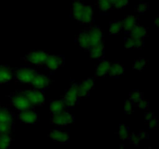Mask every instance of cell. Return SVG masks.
<instances>
[{"label": "cell", "instance_id": "cell-1", "mask_svg": "<svg viewBox=\"0 0 159 149\" xmlns=\"http://www.w3.org/2000/svg\"><path fill=\"white\" fill-rule=\"evenodd\" d=\"M71 15L72 17L82 24H89L93 21V10L91 6L85 5L77 0L73 2L71 6Z\"/></svg>", "mask_w": 159, "mask_h": 149}, {"label": "cell", "instance_id": "cell-2", "mask_svg": "<svg viewBox=\"0 0 159 149\" xmlns=\"http://www.w3.org/2000/svg\"><path fill=\"white\" fill-rule=\"evenodd\" d=\"M9 97H10L12 106L18 111L29 110L33 107L22 90L12 93Z\"/></svg>", "mask_w": 159, "mask_h": 149}, {"label": "cell", "instance_id": "cell-3", "mask_svg": "<svg viewBox=\"0 0 159 149\" xmlns=\"http://www.w3.org/2000/svg\"><path fill=\"white\" fill-rule=\"evenodd\" d=\"M49 54L48 51H30L24 56V57H23V60L30 65H36V66H43Z\"/></svg>", "mask_w": 159, "mask_h": 149}, {"label": "cell", "instance_id": "cell-4", "mask_svg": "<svg viewBox=\"0 0 159 149\" xmlns=\"http://www.w3.org/2000/svg\"><path fill=\"white\" fill-rule=\"evenodd\" d=\"M37 72V70L34 69L30 67L21 66L15 70V71L13 72V76L17 82L30 84L34 78V74Z\"/></svg>", "mask_w": 159, "mask_h": 149}, {"label": "cell", "instance_id": "cell-5", "mask_svg": "<svg viewBox=\"0 0 159 149\" xmlns=\"http://www.w3.org/2000/svg\"><path fill=\"white\" fill-rule=\"evenodd\" d=\"M25 96L32 106H43L45 102V96L43 91L37 88H30L23 91Z\"/></svg>", "mask_w": 159, "mask_h": 149}, {"label": "cell", "instance_id": "cell-6", "mask_svg": "<svg viewBox=\"0 0 159 149\" xmlns=\"http://www.w3.org/2000/svg\"><path fill=\"white\" fill-rule=\"evenodd\" d=\"M79 98L80 97L79 95V85L75 82L71 84L69 88L67 90L62 100L64 101L66 106L73 107L77 103Z\"/></svg>", "mask_w": 159, "mask_h": 149}, {"label": "cell", "instance_id": "cell-7", "mask_svg": "<svg viewBox=\"0 0 159 149\" xmlns=\"http://www.w3.org/2000/svg\"><path fill=\"white\" fill-rule=\"evenodd\" d=\"M74 116L69 113L68 110H63L60 113L52 114L51 116V123L55 125L60 126V127H65L68 124L74 122Z\"/></svg>", "mask_w": 159, "mask_h": 149}, {"label": "cell", "instance_id": "cell-8", "mask_svg": "<svg viewBox=\"0 0 159 149\" xmlns=\"http://www.w3.org/2000/svg\"><path fill=\"white\" fill-rule=\"evenodd\" d=\"M50 82H51V79H50L49 76L45 74L37 72L34 74V78L32 79L30 84L34 88L43 90L49 88Z\"/></svg>", "mask_w": 159, "mask_h": 149}, {"label": "cell", "instance_id": "cell-9", "mask_svg": "<svg viewBox=\"0 0 159 149\" xmlns=\"http://www.w3.org/2000/svg\"><path fill=\"white\" fill-rule=\"evenodd\" d=\"M65 64V57L62 55H51L47 58L44 66L47 69L51 71H55L62 67Z\"/></svg>", "mask_w": 159, "mask_h": 149}, {"label": "cell", "instance_id": "cell-10", "mask_svg": "<svg viewBox=\"0 0 159 149\" xmlns=\"http://www.w3.org/2000/svg\"><path fill=\"white\" fill-rule=\"evenodd\" d=\"M86 29L89 36L91 46L103 43V34H102V29L99 26H92Z\"/></svg>", "mask_w": 159, "mask_h": 149}, {"label": "cell", "instance_id": "cell-11", "mask_svg": "<svg viewBox=\"0 0 159 149\" xmlns=\"http://www.w3.org/2000/svg\"><path fill=\"white\" fill-rule=\"evenodd\" d=\"M17 117L21 122L28 124H35L39 120L38 114L31 109L20 111Z\"/></svg>", "mask_w": 159, "mask_h": 149}, {"label": "cell", "instance_id": "cell-12", "mask_svg": "<svg viewBox=\"0 0 159 149\" xmlns=\"http://www.w3.org/2000/svg\"><path fill=\"white\" fill-rule=\"evenodd\" d=\"M78 85H79V97H83L89 94V92L93 89L95 85V80L93 78H88L82 80V82Z\"/></svg>", "mask_w": 159, "mask_h": 149}, {"label": "cell", "instance_id": "cell-13", "mask_svg": "<svg viewBox=\"0 0 159 149\" xmlns=\"http://www.w3.org/2000/svg\"><path fill=\"white\" fill-rule=\"evenodd\" d=\"M50 137L54 142L59 144H65L69 141V133L66 131L60 130V129H54L50 133Z\"/></svg>", "mask_w": 159, "mask_h": 149}, {"label": "cell", "instance_id": "cell-14", "mask_svg": "<svg viewBox=\"0 0 159 149\" xmlns=\"http://www.w3.org/2000/svg\"><path fill=\"white\" fill-rule=\"evenodd\" d=\"M13 70L8 65H0V85L7 84L13 78Z\"/></svg>", "mask_w": 159, "mask_h": 149}, {"label": "cell", "instance_id": "cell-15", "mask_svg": "<svg viewBox=\"0 0 159 149\" xmlns=\"http://www.w3.org/2000/svg\"><path fill=\"white\" fill-rule=\"evenodd\" d=\"M144 39L128 37L125 39V47L127 49H140L144 47Z\"/></svg>", "mask_w": 159, "mask_h": 149}, {"label": "cell", "instance_id": "cell-16", "mask_svg": "<svg viewBox=\"0 0 159 149\" xmlns=\"http://www.w3.org/2000/svg\"><path fill=\"white\" fill-rule=\"evenodd\" d=\"M110 66H111V63L109 61H101L100 63L96 66V76L97 78H102L105 77L110 71Z\"/></svg>", "mask_w": 159, "mask_h": 149}, {"label": "cell", "instance_id": "cell-17", "mask_svg": "<svg viewBox=\"0 0 159 149\" xmlns=\"http://www.w3.org/2000/svg\"><path fill=\"white\" fill-rule=\"evenodd\" d=\"M77 43L79 44V47L82 48V49H89L91 45H90V39L87 29L82 31V32L79 34V36H78L77 37Z\"/></svg>", "mask_w": 159, "mask_h": 149}, {"label": "cell", "instance_id": "cell-18", "mask_svg": "<svg viewBox=\"0 0 159 149\" xmlns=\"http://www.w3.org/2000/svg\"><path fill=\"white\" fill-rule=\"evenodd\" d=\"M91 58L101 59L104 56V45L103 43L91 46L88 50Z\"/></svg>", "mask_w": 159, "mask_h": 149}, {"label": "cell", "instance_id": "cell-19", "mask_svg": "<svg viewBox=\"0 0 159 149\" xmlns=\"http://www.w3.org/2000/svg\"><path fill=\"white\" fill-rule=\"evenodd\" d=\"M138 24V18L135 16L128 15L124 17V20L122 21L123 29H125L126 31L129 32L131 30L134 26Z\"/></svg>", "mask_w": 159, "mask_h": 149}, {"label": "cell", "instance_id": "cell-20", "mask_svg": "<svg viewBox=\"0 0 159 149\" xmlns=\"http://www.w3.org/2000/svg\"><path fill=\"white\" fill-rule=\"evenodd\" d=\"M148 29L141 25L138 24L136 26L133 28L131 30L128 32V36L134 37H138V38H144L148 35Z\"/></svg>", "mask_w": 159, "mask_h": 149}, {"label": "cell", "instance_id": "cell-21", "mask_svg": "<svg viewBox=\"0 0 159 149\" xmlns=\"http://www.w3.org/2000/svg\"><path fill=\"white\" fill-rule=\"evenodd\" d=\"M125 68H124V65L120 64V62H114L113 65H111L108 74L111 78H118L124 74Z\"/></svg>", "mask_w": 159, "mask_h": 149}, {"label": "cell", "instance_id": "cell-22", "mask_svg": "<svg viewBox=\"0 0 159 149\" xmlns=\"http://www.w3.org/2000/svg\"><path fill=\"white\" fill-rule=\"evenodd\" d=\"M14 115L6 108L0 109V123H10L12 124Z\"/></svg>", "mask_w": 159, "mask_h": 149}, {"label": "cell", "instance_id": "cell-23", "mask_svg": "<svg viewBox=\"0 0 159 149\" xmlns=\"http://www.w3.org/2000/svg\"><path fill=\"white\" fill-rule=\"evenodd\" d=\"M65 107H66V105L62 99L61 100L52 101L50 105V112L51 113V114L60 113L65 110Z\"/></svg>", "mask_w": 159, "mask_h": 149}, {"label": "cell", "instance_id": "cell-24", "mask_svg": "<svg viewBox=\"0 0 159 149\" xmlns=\"http://www.w3.org/2000/svg\"><path fill=\"white\" fill-rule=\"evenodd\" d=\"M122 21H120V20H113V21L110 22V29H109V32H110V34L116 35V34H120L122 31Z\"/></svg>", "mask_w": 159, "mask_h": 149}, {"label": "cell", "instance_id": "cell-25", "mask_svg": "<svg viewBox=\"0 0 159 149\" xmlns=\"http://www.w3.org/2000/svg\"><path fill=\"white\" fill-rule=\"evenodd\" d=\"M142 99H144V93L139 90H133L129 95V100L132 102L133 105H136Z\"/></svg>", "mask_w": 159, "mask_h": 149}, {"label": "cell", "instance_id": "cell-26", "mask_svg": "<svg viewBox=\"0 0 159 149\" xmlns=\"http://www.w3.org/2000/svg\"><path fill=\"white\" fill-rule=\"evenodd\" d=\"M96 6L102 12H108L113 9L110 0H96Z\"/></svg>", "mask_w": 159, "mask_h": 149}, {"label": "cell", "instance_id": "cell-27", "mask_svg": "<svg viewBox=\"0 0 159 149\" xmlns=\"http://www.w3.org/2000/svg\"><path fill=\"white\" fill-rule=\"evenodd\" d=\"M12 143L10 134H0V149H9Z\"/></svg>", "mask_w": 159, "mask_h": 149}, {"label": "cell", "instance_id": "cell-28", "mask_svg": "<svg viewBox=\"0 0 159 149\" xmlns=\"http://www.w3.org/2000/svg\"><path fill=\"white\" fill-rule=\"evenodd\" d=\"M113 9H122L127 7L130 3V0H110Z\"/></svg>", "mask_w": 159, "mask_h": 149}, {"label": "cell", "instance_id": "cell-29", "mask_svg": "<svg viewBox=\"0 0 159 149\" xmlns=\"http://www.w3.org/2000/svg\"><path fill=\"white\" fill-rule=\"evenodd\" d=\"M12 130V124L0 123V134H10Z\"/></svg>", "mask_w": 159, "mask_h": 149}, {"label": "cell", "instance_id": "cell-30", "mask_svg": "<svg viewBox=\"0 0 159 149\" xmlns=\"http://www.w3.org/2000/svg\"><path fill=\"white\" fill-rule=\"evenodd\" d=\"M148 63V61L145 58H138V60H136L134 61L133 65V68L135 70H138V71H141L144 68V67L146 66Z\"/></svg>", "mask_w": 159, "mask_h": 149}, {"label": "cell", "instance_id": "cell-31", "mask_svg": "<svg viewBox=\"0 0 159 149\" xmlns=\"http://www.w3.org/2000/svg\"><path fill=\"white\" fill-rule=\"evenodd\" d=\"M118 134H119L120 139L122 140H125L127 139V138H128L129 130H128V128L127 127V126H125L124 124H121V125L120 126Z\"/></svg>", "mask_w": 159, "mask_h": 149}, {"label": "cell", "instance_id": "cell-32", "mask_svg": "<svg viewBox=\"0 0 159 149\" xmlns=\"http://www.w3.org/2000/svg\"><path fill=\"white\" fill-rule=\"evenodd\" d=\"M149 9V4L148 2H141L138 3L136 6L135 10L139 13H144L147 12Z\"/></svg>", "mask_w": 159, "mask_h": 149}, {"label": "cell", "instance_id": "cell-33", "mask_svg": "<svg viewBox=\"0 0 159 149\" xmlns=\"http://www.w3.org/2000/svg\"><path fill=\"white\" fill-rule=\"evenodd\" d=\"M136 106H138V108L141 109V110H148L149 108V102L147 100V99H142L139 102L136 104Z\"/></svg>", "mask_w": 159, "mask_h": 149}, {"label": "cell", "instance_id": "cell-34", "mask_svg": "<svg viewBox=\"0 0 159 149\" xmlns=\"http://www.w3.org/2000/svg\"><path fill=\"white\" fill-rule=\"evenodd\" d=\"M124 111L127 113H131L133 112V104L129 99L124 102Z\"/></svg>", "mask_w": 159, "mask_h": 149}, {"label": "cell", "instance_id": "cell-35", "mask_svg": "<svg viewBox=\"0 0 159 149\" xmlns=\"http://www.w3.org/2000/svg\"><path fill=\"white\" fill-rule=\"evenodd\" d=\"M141 141V138H140L138 134H131L130 136V141L131 144H134V145H138V144L140 143V141Z\"/></svg>", "mask_w": 159, "mask_h": 149}, {"label": "cell", "instance_id": "cell-36", "mask_svg": "<svg viewBox=\"0 0 159 149\" xmlns=\"http://www.w3.org/2000/svg\"><path fill=\"white\" fill-rule=\"evenodd\" d=\"M157 126H158V120L156 119V117L149 121V127L151 129H155Z\"/></svg>", "mask_w": 159, "mask_h": 149}, {"label": "cell", "instance_id": "cell-37", "mask_svg": "<svg viewBox=\"0 0 159 149\" xmlns=\"http://www.w3.org/2000/svg\"><path fill=\"white\" fill-rule=\"evenodd\" d=\"M155 117V114H154L153 112L148 111L145 113V120L147 121H148V122L150 120H153Z\"/></svg>", "mask_w": 159, "mask_h": 149}, {"label": "cell", "instance_id": "cell-38", "mask_svg": "<svg viewBox=\"0 0 159 149\" xmlns=\"http://www.w3.org/2000/svg\"><path fill=\"white\" fill-rule=\"evenodd\" d=\"M138 135H139V137L141 138V140H142L143 138H146V136H147V133H146L145 131H144V130H141V131L139 132Z\"/></svg>", "mask_w": 159, "mask_h": 149}, {"label": "cell", "instance_id": "cell-39", "mask_svg": "<svg viewBox=\"0 0 159 149\" xmlns=\"http://www.w3.org/2000/svg\"><path fill=\"white\" fill-rule=\"evenodd\" d=\"M155 25L156 27H158V25H159V21H158V16H156L155 18Z\"/></svg>", "mask_w": 159, "mask_h": 149}, {"label": "cell", "instance_id": "cell-40", "mask_svg": "<svg viewBox=\"0 0 159 149\" xmlns=\"http://www.w3.org/2000/svg\"><path fill=\"white\" fill-rule=\"evenodd\" d=\"M120 149H124V147H120Z\"/></svg>", "mask_w": 159, "mask_h": 149}, {"label": "cell", "instance_id": "cell-41", "mask_svg": "<svg viewBox=\"0 0 159 149\" xmlns=\"http://www.w3.org/2000/svg\"><path fill=\"white\" fill-rule=\"evenodd\" d=\"M0 109H1V105H0Z\"/></svg>", "mask_w": 159, "mask_h": 149}]
</instances>
